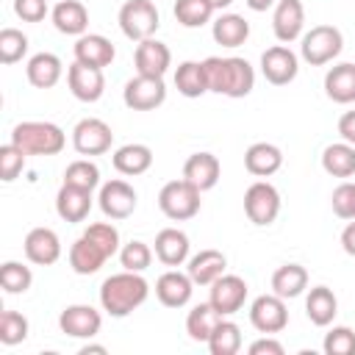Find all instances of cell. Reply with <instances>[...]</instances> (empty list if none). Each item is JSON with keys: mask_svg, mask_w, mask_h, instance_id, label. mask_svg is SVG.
Masks as SVG:
<instances>
[{"mask_svg": "<svg viewBox=\"0 0 355 355\" xmlns=\"http://www.w3.org/2000/svg\"><path fill=\"white\" fill-rule=\"evenodd\" d=\"M205 64V75H208V92L225 94V97H247L255 86V69L250 67L247 58L239 55H211L202 61Z\"/></svg>", "mask_w": 355, "mask_h": 355, "instance_id": "cell-1", "label": "cell"}, {"mask_svg": "<svg viewBox=\"0 0 355 355\" xmlns=\"http://www.w3.org/2000/svg\"><path fill=\"white\" fill-rule=\"evenodd\" d=\"M150 294V286L147 280L141 277V272H116L111 277L103 280L100 286V305L105 313L122 319L128 313H133L139 305H144Z\"/></svg>", "mask_w": 355, "mask_h": 355, "instance_id": "cell-2", "label": "cell"}, {"mask_svg": "<svg viewBox=\"0 0 355 355\" xmlns=\"http://www.w3.org/2000/svg\"><path fill=\"white\" fill-rule=\"evenodd\" d=\"M11 141L28 155H58L67 144V136L53 122H19L11 130Z\"/></svg>", "mask_w": 355, "mask_h": 355, "instance_id": "cell-3", "label": "cell"}, {"mask_svg": "<svg viewBox=\"0 0 355 355\" xmlns=\"http://www.w3.org/2000/svg\"><path fill=\"white\" fill-rule=\"evenodd\" d=\"M200 189H194L186 178L180 180H169L164 183V189L158 191V208L164 211V216L183 222L200 214Z\"/></svg>", "mask_w": 355, "mask_h": 355, "instance_id": "cell-4", "label": "cell"}, {"mask_svg": "<svg viewBox=\"0 0 355 355\" xmlns=\"http://www.w3.org/2000/svg\"><path fill=\"white\" fill-rule=\"evenodd\" d=\"M341 47H344V36L336 25H313L302 36L300 53L311 67H322V64H330L341 53Z\"/></svg>", "mask_w": 355, "mask_h": 355, "instance_id": "cell-5", "label": "cell"}, {"mask_svg": "<svg viewBox=\"0 0 355 355\" xmlns=\"http://www.w3.org/2000/svg\"><path fill=\"white\" fill-rule=\"evenodd\" d=\"M158 8L153 0H128L119 8V28L128 39L133 42H144L153 39V33L158 31Z\"/></svg>", "mask_w": 355, "mask_h": 355, "instance_id": "cell-6", "label": "cell"}, {"mask_svg": "<svg viewBox=\"0 0 355 355\" xmlns=\"http://www.w3.org/2000/svg\"><path fill=\"white\" fill-rule=\"evenodd\" d=\"M244 214L252 225L266 227L277 219L280 214V194L272 183L266 180H255L247 191H244Z\"/></svg>", "mask_w": 355, "mask_h": 355, "instance_id": "cell-7", "label": "cell"}, {"mask_svg": "<svg viewBox=\"0 0 355 355\" xmlns=\"http://www.w3.org/2000/svg\"><path fill=\"white\" fill-rule=\"evenodd\" d=\"M122 100L130 111H153L166 100V86L164 78H153V75H139L130 78L122 89Z\"/></svg>", "mask_w": 355, "mask_h": 355, "instance_id": "cell-8", "label": "cell"}, {"mask_svg": "<svg viewBox=\"0 0 355 355\" xmlns=\"http://www.w3.org/2000/svg\"><path fill=\"white\" fill-rule=\"evenodd\" d=\"M250 322H252V327H255L258 333H263V336H272V333L286 330V324H288L286 300L277 297L275 291L255 297L252 305H250Z\"/></svg>", "mask_w": 355, "mask_h": 355, "instance_id": "cell-9", "label": "cell"}, {"mask_svg": "<svg viewBox=\"0 0 355 355\" xmlns=\"http://www.w3.org/2000/svg\"><path fill=\"white\" fill-rule=\"evenodd\" d=\"M111 141H114V133H111L108 122H103L97 116L80 119L72 130V147L80 155H103L111 150Z\"/></svg>", "mask_w": 355, "mask_h": 355, "instance_id": "cell-10", "label": "cell"}, {"mask_svg": "<svg viewBox=\"0 0 355 355\" xmlns=\"http://www.w3.org/2000/svg\"><path fill=\"white\" fill-rule=\"evenodd\" d=\"M67 86L72 92V97H78L80 103H97L105 92V75L100 67H89V64H69L67 69Z\"/></svg>", "mask_w": 355, "mask_h": 355, "instance_id": "cell-11", "label": "cell"}, {"mask_svg": "<svg viewBox=\"0 0 355 355\" xmlns=\"http://www.w3.org/2000/svg\"><path fill=\"white\" fill-rule=\"evenodd\" d=\"M261 72L263 78L272 83V86H286L297 78L300 72V61H297V53L288 50L286 44H275L269 50H263L261 55Z\"/></svg>", "mask_w": 355, "mask_h": 355, "instance_id": "cell-12", "label": "cell"}, {"mask_svg": "<svg viewBox=\"0 0 355 355\" xmlns=\"http://www.w3.org/2000/svg\"><path fill=\"white\" fill-rule=\"evenodd\" d=\"M100 211L108 216V219H128L133 211H136V189L125 180H108L100 186Z\"/></svg>", "mask_w": 355, "mask_h": 355, "instance_id": "cell-13", "label": "cell"}, {"mask_svg": "<svg viewBox=\"0 0 355 355\" xmlns=\"http://www.w3.org/2000/svg\"><path fill=\"white\" fill-rule=\"evenodd\" d=\"M244 300H247V283H244V277L225 272L222 277H216V280L211 283V297H208V302H211L222 316L239 313L241 305H244Z\"/></svg>", "mask_w": 355, "mask_h": 355, "instance_id": "cell-14", "label": "cell"}, {"mask_svg": "<svg viewBox=\"0 0 355 355\" xmlns=\"http://www.w3.org/2000/svg\"><path fill=\"white\" fill-rule=\"evenodd\" d=\"M58 327L61 333L72 336V338H94L103 327V316L97 308L92 305H67L58 316Z\"/></svg>", "mask_w": 355, "mask_h": 355, "instance_id": "cell-15", "label": "cell"}, {"mask_svg": "<svg viewBox=\"0 0 355 355\" xmlns=\"http://www.w3.org/2000/svg\"><path fill=\"white\" fill-rule=\"evenodd\" d=\"M25 258L36 266H50L61 258V239L53 227H33L28 236H25Z\"/></svg>", "mask_w": 355, "mask_h": 355, "instance_id": "cell-16", "label": "cell"}, {"mask_svg": "<svg viewBox=\"0 0 355 355\" xmlns=\"http://www.w3.org/2000/svg\"><path fill=\"white\" fill-rule=\"evenodd\" d=\"M302 28H305V6H302V0H280L275 6V14H272V31H275L277 42L288 44V42L300 39Z\"/></svg>", "mask_w": 355, "mask_h": 355, "instance_id": "cell-17", "label": "cell"}, {"mask_svg": "<svg viewBox=\"0 0 355 355\" xmlns=\"http://www.w3.org/2000/svg\"><path fill=\"white\" fill-rule=\"evenodd\" d=\"M191 291H194V280L189 277V272L183 275L178 269H169L155 280V297L166 308H183L191 300Z\"/></svg>", "mask_w": 355, "mask_h": 355, "instance_id": "cell-18", "label": "cell"}, {"mask_svg": "<svg viewBox=\"0 0 355 355\" xmlns=\"http://www.w3.org/2000/svg\"><path fill=\"white\" fill-rule=\"evenodd\" d=\"M133 61H136V72H139V75L164 78L166 69L172 67V53H169V47H166L164 42H158V39H144V42H139V47H136Z\"/></svg>", "mask_w": 355, "mask_h": 355, "instance_id": "cell-19", "label": "cell"}, {"mask_svg": "<svg viewBox=\"0 0 355 355\" xmlns=\"http://www.w3.org/2000/svg\"><path fill=\"white\" fill-rule=\"evenodd\" d=\"M219 175H222V166L214 153H194L183 164V178L200 191L214 189L219 183Z\"/></svg>", "mask_w": 355, "mask_h": 355, "instance_id": "cell-20", "label": "cell"}, {"mask_svg": "<svg viewBox=\"0 0 355 355\" xmlns=\"http://www.w3.org/2000/svg\"><path fill=\"white\" fill-rule=\"evenodd\" d=\"M116 50L111 44V39H105L103 33H83L75 42V61L89 64V67H108L114 61Z\"/></svg>", "mask_w": 355, "mask_h": 355, "instance_id": "cell-21", "label": "cell"}, {"mask_svg": "<svg viewBox=\"0 0 355 355\" xmlns=\"http://www.w3.org/2000/svg\"><path fill=\"white\" fill-rule=\"evenodd\" d=\"M225 269H227V258L219 250H200L197 255L189 258V266H186L194 286H211L216 277L225 275Z\"/></svg>", "mask_w": 355, "mask_h": 355, "instance_id": "cell-22", "label": "cell"}, {"mask_svg": "<svg viewBox=\"0 0 355 355\" xmlns=\"http://www.w3.org/2000/svg\"><path fill=\"white\" fill-rule=\"evenodd\" d=\"M92 211V191L78 189V186H61L55 194V214L64 222H83Z\"/></svg>", "mask_w": 355, "mask_h": 355, "instance_id": "cell-23", "label": "cell"}, {"mask_svg": "<svg viewBox=\"0 0 355 355\" xmlns=\"http://www.w3.org/2000/svg\"><path fill=\"white\" fill-rule=\"evenodd\" d=\"M244 166L255 178H269L283 166V153H280V147H275L269 141H255L244 153Z\"/></svg>", "mask_w": 355, "mask_h": 355, "instance_id": "cell-24", "label": "cell"}, {"mask_svg": "<svg viewBox=\"0 0 355 355\" xmlns=\"http://www.w3.org/2000/svg\"><path fill=\"white\" fill-rule=\"evenodd\" d=\"M25 75H28L31 86L53 89L64 75V64H61V58L55 53H36V55H31V61L25 67Z\"/></svg>", "mask_w": 355, "mask_h": 355, "instance_id": "cell-25", "label": "cell"}, {"mask_svg": "<svg viewBox=\"0 0 355 355\" xmlns=\"http://www.w3.org/2000/svg\"><path fill=\"white\" fill-rule=\"evenodd\" d=\"M324 94L333 103L349 105L355 103V64H336L324 75Z\"/></svg>", "mask_w": 355, "mask_h": 355, "instance_id": "cell-26", "label": "cell"}, {"mask_svg": "<svg viewBox=\"0 0 355 355\" xmlns=\"http://www.w3.org/2000/svg\"><path fill=\"white\" fill-rule=\"evenodd\" d=\"M155 258L164 266H180L189 258V236L178 227H164L155 236Z\"/></svg>", "mask_w": 355, "mask_h": 355, "instance_id": "cell-27", "label": "cell"}, {"mask_svg": "<svg viewBox=\"0 0 355 355\" xmlns=\"http://www.w3.org/2000/svg\"><path fill=\"white\" fill-rule=\"evenodd\" d=\"M53 25L67 36H83L89 28V11L78 0H61L53 8Z\"/></svg>", "mask_w": 355, "mask_h": 355, "instance_id": "cell-28", "label": "cell"}, {"mask_svg": "<svg viewBox=\"0 0 355 355\" xmlns=\"http://www.w3.org/2000/svg\"><path fill=\"white\" fill-rule=\"evenodd\" d=\"M105 261H108V255H105L103 247L94 244L89 236L75 239L72 247H69V266H72L78 275H94Z\"/></svg>", "mask_w": 355, "mask_h": 355, "instance_id": "cell-29", "label": "cell"}, {"mask_svg": "<svg viewBox=\"0 0 355 355\" xmlns=\"http://www.w3.org/2000/svg\"><path fill=\"white\" fill-rule=\"evenodd\" d=\"M305 313H308V319H311L316 327H327V324L336 319V313H338V300H336L333 288H327V286H313V288L308 291V297H305Z\"/></svg>", "mask_w": 355, "mask_h": 355, "instance_id": "cell-30", "label": "cell"}, {"mask_svg": "<svg viewBox=\"0 0 355 355\" xmlns=\"http://www.w3.org/2000/svg\"><path fill=\"white\" fill-rule=\"evenodd\" d=\"M150 166H153V150L147 144H122L114 153V169L119 175L136 178V175H144Z\"/></svg>", "mask_w": 355, "mask_h": 355, "instance_id": "cell-31", "label": "cell"}, {"mask_svg": "<svg viewBox=\"0 0 355 355\" xmlns=\"http://www.w3.org/2000/svg\"><path fill=\"white\" fill-rule=\"evenodd\" d=\"M308 288V269L300 263H283L272 275V291L283 300H294Z\"/></svg>", "mask_w": 355, "mask_h": 355, "instance_id": "cell-32", "label": "cell"}, {"mask_svg": "<svg viewBox=\"0 0 355 355\" xmlns=\"http://www.w3.org/2000/svg\"><path fill=\"white\" fill-rule=\"evenodd\" d=\"M211 33H214V42L216 44H222V47H239L250 36V22L241 14H219L214 19Z\"/></svg>", "mask_w": 355, "mask_h": 355, "instance_id": "cell-33", "label": "cell"}, {"mask_svg": "<svg viewBox=\"0 0 355 355\" xmlns=\"http://www.w3.org/2000/svg\"><path fill=\"white\" fill-rule=\"evenodd\" d=\"M322 169L333 178H352L355 175V144L349 141L327 144L322 153Z\"/></svg>", "mask_w": 355, "mask_h": 355, "instance_id": "cell-34", "label": "cell"}, {"mask_svg": "<svg viewBox=\"0 0 355 355\" xmlns=\"http://www.w3.org/2000/svg\"><path fill=\"white\" fill-rule=\"evenodd\" d=\"M175 86L183 97H202L208 92V75L202 61H183L175 69Z\"/></svg>", "mask_w": 355, "mask_h": 355, "instance_id": "cell-35", "label": "cell"}, {"mask_svg": "<svg viewBox=\"0 0 355 355\" xmlns=\"http://www.w3.org/2000/svg\"><path fill=\"white\" fill-rule=\"evenodd\" d=\"M219 322H222V313L211 302H200L186 316V333H189L191 341H205L208 344V338H211V333L216 330Z\"/></svg>", "mask_w": 355, "mask_h": 355, "instance_id": "cell-36", "label": "cell"}, {"mask_svg": "<svg viewBox=\"0 0 355 355\" xmlns=\"http://www.w3.org/2000/svg\"><path fill=\"white\" fill-rule=\"evenodd\" d=\"M208 349H211V355H236L241 349V330H239V324L222 316V322L216 324V330L208 338Z\"/></svg>", "mask_w": 355, "mask_h": 355, "instance_id": "cell-37", "label": "cell"}, {"mask_svg": "<svg viewBox=\"0 0 355 355\" xmlns=\"http://www.w3.org/2000/svg\"><path fill=\"white\" fill-rule=\"evenodd\" d=\"M214 11L216 8L211 6V0H175V19L183 28H200L211 22Z\"/></svg>", "mask_w": 355, "mask_h": 355, "instance_id": "cell-38", "label": "cell"}, {"mask_svg": "<svg viewBox=\"0 0 355 355\" xmlns=\"http://www.w3.org/2000/svg\"><path fill=\"white\" fill-rule=\"evenodd\" d=\"M64 183L67 186H78V189H86V191H94L100 186V169L94 161L89 158H78L72 161L67 169H64Z\"/></svg>", "mask_w": 355, "mask_h": 355, "instance_id": "cell-39", "label": "cell"}, {"mask_svg": "<svg viewBox=\"0 0 355 355\" xmlns=\"http://www.w3.org/2000/svg\"><path fill=\"white\" fill-rule=\"evenodd\" d=\"M33 283V272L19 261H6L0 266V286L8 294H25Z\"/></svg>", "mask_w": 355, "mask_h": 355, "instance_id": "cell-40", "label": "cell"}, {"mask_svg": "<svg viewBox=\"0 0 355 355\" xmlns=\"http://www.w3.org/2000/svg\"><path fill=\"white\" fill-rule=\"evenodd\" d=\"M28 53V36L17 28H3L0 31V61L3 64H17Z\"/></svg>", "mask_w": 355, "mask_h": 355, "instance_id": "cell-41", "label": "cell"}, {"mask_svg": "<svg viewBox=\"0 0 355 355\" xmlns=\"http://www.w3.org/2000/svg\"><path fill=\"white\" fill-rule=\"evenodd\" d=\"M28 338V319L19 311H3L0 313V341L6 347H14Z\"/></svg>", "mask_w": 355, "mask_h": 355, "instance_id": "cell-42", "label": "cell"}, {"mask_svg": "<svg viewBox=\"0 0 355 355\" xmlns=\"http://www.w3.org/2000/svg\"><path fill=\"white\" fill-rule=\"evenodd\" d=\"M119 263H122V269H128V272H144V269L153 263V250H150V244H144V241H128V244L119 250Z\"/></svg>", "mask_w": 355, "mask_h": 355, "instance_id": "cell-43", "label": "cell"}, {"mask_svg": "<svg viewBox=\"0 0 355 355\" xmlns=\"http://www.w3.org/2000/svg\"><path fill=\"white\" fill-rule=\"evenodd\" d=\"M25 158H28V153H25L22 147H17L14 141L3 144V147H0V178H3L6 183L17 180L19 172L25 169Z\"/></svg>", "mask_w": 355, "mask_h": 355, "instance_id": "cell-44", "label": "cell"}, {"mask_svg": "<svg viewBox=\"0 0 355 355\" xmlns=\"http://www.w3.org/2000/svg\"><path fill=\"white\" fill-rule=\"evenodd\" d=\"M83 236H89L94 244H100L108 258L119 252V230H116L111 222H94V225H89V227L83 230Z\"/></svg>", "mask_w": 355, "mask_h": 355, "instance_id": "cell-45", "label": "cell"}, {"mask_svg": "<svg viewBox=\"0 0 355 355\" xmlns=\"http://www.w3.org/2000/svg\"><path fill=\"white\" fill-rule=\"evenodd\" d=\"M330 205H333V214L338 219H355V183L352 180H344L333 189L330 194Z\"/></svg>", "mask_w": 355, "mask_h": 355, "instance_id": "cell-46", "label": "cell"}, {"mask_svg": "<svg viewBox=\"0 0 355 355\" xmlns=\"http://www.w3.org/2000/svg\"><path fill=\"white\" fill-rule=\"evenodd\" d=\"M322 349L327 355H355V330L352 327H333L327 336H324V344Z\"/></svg>", "mask_w": 355, "mask_h": 355, "instance_id": "cell-47", "label": "cell"}, {"mask_svg": "<svg viewBox=\"0 0 355 355\" xmlns=\"http://www.w3.org/2000/svg\"><path fill=\"white\" fill-rule=\"evenodd\" d=\"M14 14L25 22H42L47 17V0H14Z\"/></svg>", "mask_w": 355, "mask_h": 355, "instance_id": "cell-48", "label": "cell"}, {"mask_svg": "<svg viewBox=\"0 0 355 355\" xmlns=\"http://www.w3.org/2000/svg\"><path fill=\"white\" fill-rule=\"evenodd\" d=\"M247 352H250V355H283L286 349H283V344H280L277 338H272V336H263V338L252 341Z\"/></svg>", "mask_w": 355, "mask_h": 355, "instance_id": "cell-49", "label": "cell"}, {"mask_svg": "<svg viewBox=\"0 0 355 355\" xmlns=\"http://www.w3.org/2000/svg\"><path fill=\"white\" fill-rule=\"evenodd\" d=\"M338 133L344 141L355 144V111H344L341 119H338Z\"/></svg>", "mask_w": 355, "mask_h": 355, "instance_id": "cell-50", "label": "cell"}, {"mask_svg": "<svg viewBox=\"0 0 355 355\" xmlns=\"http://www.w3.org/2000/svg\"><path fill=\"white\" fill-rule=\"evenodd\" d=\"M341 247H344V252H347V255H352V258H355V219H349V222H347V227L341 230Z\"/></svg>", "mask_w": 355, "mask_h": 355, "instance_id": "cell-51", "label": "cell"}, {"mask_svg": "<svg viewBox=\"0 0 355 355\" xmlns=\"http://www.w3.org/2000/svg\"><path fill=\"white\" fill-rule=\"evenodd\" d=\"M272 3H275V0H247V6H250L252 11H266Z\"/></svg>", "mask_w": 355, "mask_h": 355, "instance_id": "cell-52", "label": "cell"}, {"mask_svg": "<svg viewBox=\"0 0 355 355\" xmlns=\"http://www.w3.org/2000/svg\"><path fill=\"white\" fill-rule=\"evenodd\" d=\"M92 352L105 355V347H100V344H86V347H80V355H92Z\"/></svg>", "mask_w": 355, "mask_h": 355, "instance_id": "cell-53", "label": "cell"}, {"mask_svg": "<svg viewBox=\"0 0 355 355\" xmlns=\"http://www.w3.org/2000/svg\"><path fill=\"white\" fill-rule=\"evenodd\" d=\"M230 3H233V0H211V6H214L216 11H222V8H227Z\"/></svg>", "mask_w": 355, "mask_h": 355, "instance_id": "cell-54", "label": "cell"}]
</instances>
